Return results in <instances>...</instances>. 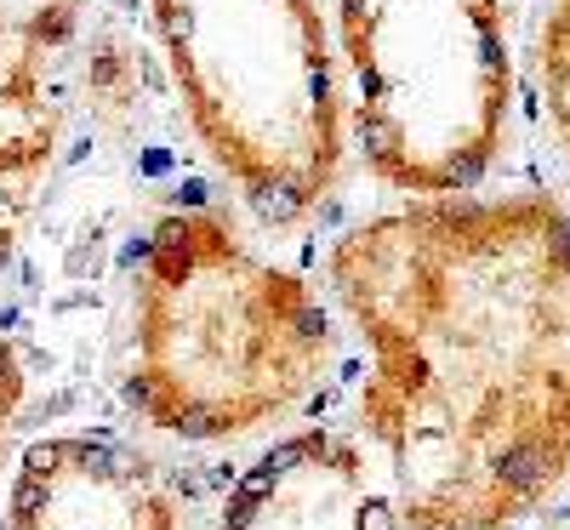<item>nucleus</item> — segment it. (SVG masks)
Segmentation results:
<instances>
[{
	"label": "nucleus",
	"instance_id": "f257e3e1",
	"mask_svg": "<svg viewBox=\"0 0 570 530\" xmlns=\"http://www.w3.org/2000/svg\"><path fill=\"white\" fill-rule=\"evenodd\" d=\"M400 530H508L570 473V212L434 195L331 246Z\"/></svg>",
	"mask_w": 570,
	"mask_h": 530
},
{
	"label": "nucleus",
	"instance_id": "f03ea898",
	"mask_svg": "<svg viewBox=\"0 0 570 530\" xmlns=\"http://www.w3.org/2000/svg\"><path fill=\"white\" fill-rule=\"evenodd\" d=\"M337 365L314 285L268 263L223 212L155 223L131 285L126 405L171 440H240L292 416Z\"/></svg>",
	"mask_w": 570,
	"mask_h": 530
},
{
	"label": "nucleus",
	"instance_id": "7ed1b4c3",
	"mask_svg": "<svg viewBox=\"0 0 570 530\" xmlns=\"http://www.w3.org/2000/svg\"><path fill=\"white\" fill-rule=\"evenodd\" d=\"M206 155L268 223L314 217L343 177V75L320 0H142Z\"/></svg>",
	"mask_w": 570,
	"mask_h": 530
},
{
	"label": "nucleus",
	"instance_id": "20e7f679",
	"mask_svg": "<svg viewBox=\"0 0 570 530\" xmlns=\"http://www.w3.org/2000/svg\"><path fill=\"white\" fill-rule=\"evenodd\" d=\"M337 35L376 183L434 200L497 166L513 115L502 0H337Z\"/></svg>",
	"mask_w": 570,
	"mask_h": 530
},
{
	"label": "nucleus",
	"instance_id": "39448f33",
	"mask_svg": "<svg viewBox=\"0 0 570 530\" xmlns=\"http://www.w3.org/2000/svg\"><path fill=\"white\" fill-rule=\"evenodd\" d=\"M75 12V0H0V279L18 263L63 143Z\"/></svg>",
	"mask_w": 570,
	"mask_h": 530
},
{
	"label": "nucleus",
	"instance_id": "423d86ee",
	"mask_svg": "<svg viewBox=\"0 0 570 530\" xmlns=\"http://www.w3.org/2000/svg\"><path fill=\"white\" fill-rule=\"evenodd\" d=\"M217 530H400V502L354 433L297 428L240 468Z\"/></svg>",
	"mask_w": 570,
	"mask_h": 530
},
{
	"label": "nucleus",
	"instance_id": "0eeeda50",
	"mask_svg": "<svg viewBox=\"0 0 570 530\" xmlns=\"http://www.w3.org/2000/svg\"><path fill=\"white\" fill-rule=\"evenodd\" d=\"M7 530H183V497L115 433H46L18 457Z\"/></svg>",
	"mask_w": 570,
	"mask_h": 530
},
{
	"label": "nucleus",
	"instance_id": "6e6552de",
	"mask_svg": "<svg viewBox=\"0 0 570 530\" xmlns=\"http://www.w3.org/2000/svg\"><path fill=\"white\" fill-rule=\"evenodd\" d=\"M537 75H542L553 131L564 143V160H570V0H548V18L537 35Z\"/></svg>",
	"mask_w": 570,
	"mask_h": 530
},
{
	"label": "nucleus",
	"instance_id": "1a4fd4ad",
	"mask_svg": "<svg viewBox=\"0 0 570 530\" xmlns=\"http://www.w3.org/2000/svg\"><path fill=\"white\" fill-rule=\"evenodd\" d=\"M23 389H29V376H23V360L12 343H0V445H7V428L23 405Z\"/></svg>",
	"mask_w": 570,
	"mask_h": 530
}]
</instances>
